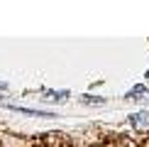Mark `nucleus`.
<instances>
[{
	"label": "nucleus",
	"mask_w": 149,
	"mask_h": 147,
	"mask_svg": "<svg viewBox=\"0 0 149 147\" xmlns=\"http://www.w3.org/2000/svg\"><path fill=\"white\" fill-rule=\"evenodd\" d=\"M127 98V101H134V103H144V106H147V103H149V88H144V86H134V88L132 91H130V93L125 96Z\"/></svg>",
	"instance_id": "obj_1"
},
{
	"label": "nucleus",
	"mask_w": 149,
	"mask_h": 147,
	"mask_svg": "<svg viewBox=\"0 0 149 147\" xmlns=\"http://www.w3.org/2000/svg\"><path fill=\"white\" fill-rule=\"evenodd\" d=\"M130 125L137 127V130H144V127H149V110H142V113L130 115Z\"/></svg>",
	"instance_id": "obj_2"
},
{
	"label": "nucleus",
	"mask_w": 149,
	"mask_h": 147,
	"mask_svg": "<svg viewBox=\"0 0 149 147\" xmlns=\"http://www.w3.org/2000/svg\"><path fill=\"white\" fill-rule=\"evenodd\" d=\"M81 101H83V103H91V106H103L105 98H98V96H83Z\"/></svg>",
	"instance_id": "obj_3"
},
{
	"label": "nucleus",
	"mask_w": 149,
	"mask_h": 147,
	"mask_svg": "<svg viewBox=\"0 0 149 147\" xmlns=\"http://www.w3.org/2000/svg\"><path fill=\"white\" fill-rule=\"evenodd\" d=\"M44 96H52L54 101H59V98H69V91H44Z\"/></svg>",
	"instance_id": "obj_4"
},
{
	"label": "nucleus",
	"mask_w": 149,
	"mask_h": 147,
	"mask_svg": "<svg viewBox=\"0 0 149 147\" xmlns=\"http://www.w3.org/2000/svg\"><path fill=\"white\" fill-rule=\"evenodd\" d=\"M3 88H8V83H5V81H0V91H3Z\"/></svg>",
	"instance_id": "obj_5"
},
{
	"label": "nucleus",
	"mask_w": 149,
	"mask_h": 147,
	"mask_svg": "<svg viewBox=\"0 0 149 147\" xmlns=\"http://www.w3.org/2000/svg\"><path fill=\"white\" fill-rule=\"evenodd\" d=\"M147 78H149V71H147Z\"/></svg>",
	"instance_id": "obj_6"
}]
</instances>
